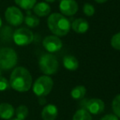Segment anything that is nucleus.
<instances>
[{
  "label": "nucleus",
  "instance_id": "f257e3e1",
  "mask_svg": "<svg viewBox=\"0 0 120 120\" xmlns=\"http://www.w3.org/2000/svg\"><path fill=\"white\" fill-rule=\"evenodd\" d=\"M32 76L27 68L17 67L12 71L9 79L10 87L19 92L28 91L32 87Z\"/></svg>",
  "mask_w": 120,
  "mask_h": 120
},
{
  "label": "nucleus",
  "instance_id": "f03ea898",
  "mask_svg": "<svg viewBox=\"0 0 120 120\" xmlns=\"http://www.w3.org/2000/svg\"><path fill=\"white\" fill-rule=\"evenodd\" d=\"M48 28L56 36H65L70 32L71 24L64 15L60 13H52L48 19Z\"/></svg>",
  "mask_w": 120,
  "mask_h": 120
},
{
  "label": "nucleus",
  "instance_id": "7ed1b4c3",
  "mask_svg": "<svg viewBox=\"0 0 120 120\" xmlns=\"http://www.w3.org/2000/svg\"><path fill=\"white\" fill-rule=\"evenodd\" d=\"M39 69L45 75H53L58 71L59 62L57 58L52 54H44L38 60Z\"/></svg>",
  "mask_w": 120,
  "mask_h": 120
},
{
  "label": "nucleus",
  "instance_id": "20e7f679",
  "mask_svg": "<svg viewBox=\"0 0 120 120\" xmlns=\"http://www.w3.org/2000/svg\"><path fill=\"white\" fill-rule=\"evenodd\" d=\"M18 61L17 54L11 48L0 49V68L3 70H11L16 65Z\"/></svg>",
  "mask_w": 120,
  "mask_h": 120
},
{
  "label": "nucleus",
  "instance_id": "39448f33",
  "mask_svg": "<svg viewBox=\"0 0 120 120\" xmlns=\"http://www.w3.org/2000/svg\"><path fill=\"white\" fill-rule=\"evenodd\" d=\"M53 85V80L49 76H42L34 82L33 85V91L38 97L47 96L52 91Z\"/></svg>",
  "mask_w": 120,
  "mask_h": 120
},
{
  "label": "nucleus",
  "instance_id": "423d86ee",
  "mask_svg": "<svg viewBox=\"0 0 120 120\" xmlns=\"http://www.w3.org/2000/svg\"><path fill=\"white\" fill-rule=\"evenodd\" d=\"M12 38L16 45L19 46H25L33 42L34 34L30 30L21 27L15 30Z\"/></svg>",
  "mask_w": 120,
  "mask_h": 120
},
{
  "label": "nucleus",
  "instance_id": "0eeeda50",
  "mask_svg": "<svg viewBox=\"0 0 120 120\" xmlns=\"http://www.w3.org/2000/svg\"><path fill=\"white\" fill-rule=\"evenodd\" d=\"M82 108L90 113L91 114L97 115L102 113L105 109V103L102 99L97 98H92L90 99H84L81 102Z\"/></svg>",
  "mask_w": 120,
  "mask_h": 120
},
{
  "label": "nucleus",
  "instance_id": "6e6552de",
  "mask_svg": "<svg viewBox=\"0 0 120 120\" xmlns=\"http://www.w3.org/2000/svg\"><path fill=\"white\" fill-rule=\"evenodd\" d=\"M5 19L10 25L20 26L24 21V16L21 10L16 7H9L5 11Z\"/></svg>",
  "mask_w": 120,
  "mask_h": 120
},
{
  "label": "nucleus",
  "instance_id": "1a4fd4ad",
  "mask_svg": "<svg viewBox=\"0 0 120 120\" xmlns=\"http://www.w3.org/2000/svg\"><path fill=\"white\" fill-rule=\"evenodd\" d=\"M43 45L49 53H56L61 50L62 42L56 35H48L43 39Z\"/></svg>",
  "mask_w": 120,
  "mask_h": 120
},
{
  "label": "nucleus",
  "instance_id": "9d476101",
  "mask_svg": "<svg viewBox=\"0 0 120 120\" xmlns=\"http://www.w3.org/2000/svg\"><path fill=\"white\" fill-rule=\"evenodd\" d=\"M60 12L65 16H74L79 10V5L75 0H61L60 3Z\"/></svg>",
  "mask_w": 120,
  "mask_h": 120
},
{
  "label": "nucleus",
  "instance_id": "9b49d317",
  "mask_svg": "<svg viewBox=\"0 0 120 120\" xmlns=\"http://www.w3.org/2000/svg\"><path fill=\"white\" fill-rule=\"evenodd\" d=\"M58 115V109L52 104L46 105L42 110L43 120H55Z\"/></svg>",
  "mask_w": 120,
  "mask_h": 120
},
{
  "label": "nucleus",
  "instance_id": "f8f14e48",
  "mask_svg": "<svg viewBox=\"0 0 120 120\" xmlns=\"http://www.w3.org/2000/svg\"><path fill=\"white\" fill-rule=\"evenodd\" d=\"M71 27L76 33L83 34L87 32L89 29V24L87 20L83 18H77L71 24Z\"/></svg>",
  "mask_w": 120,
  "mask_h": 120
},
{
  "label": "nucleus",
  "instance_id": "ddd939ff",
  "mask_svg": "<svg viewBox=\"0 0 120 120\" xmlns=\"http://www.w3.org/2000/svg\"><path fill=\"white\" fill-rule=\"evenodd\" d=\"M15 114L14 108L11 104L8 103L0 104V118L5 120H9Z\"/></svg>",
  "mask_w": 120,
  "mask_h": 120
},
{
  "label": "nucleus",
  "instance_id": "4468645a",
  "mask_svg": "<svg viewBox=\"0 0 120 120\" xmlns=\"http://www.w3.org/2000/svg\"><path fill=\"white\" fill-rule=\"evenodd\" d=\"M34 12L38 17H46L50 14L51 12V7L47 3L41 2L34 6Z\"/></svg>",
  "mask_w": 120,
  "mask_h": 120
},
{
  "label": "nucleus",
  "instance_id": "2eb2a0df",
  "mask_svg": "<svg viewBox=\"0 0 120 120\" xmlns=\"http://www.w3.org/2000/svg\"><path fill=\"white\" fill-rule=\"evenodd\" d=\"M63 65L69 71H75L79 68V61L73 55H65L63 58Z\"/></svg>",
  "mask_w": 120,
  "mask_h": 120
},
{
  "label": "nucleus",
  "instance_id": "dca6fc26",
  "mask_svg": "<svg viewBox=\"0 0 120 120\" xmlns=\"http://www.w3.org/2000/svg\"><path fill=\"white\" fill-rule=\"evenodd\" d=\"M87 90H86L84 86H77L72 89L70 95L71 97L74 99H81L84 97L86 95Z\"/></svg>",
  "mask_w": 120,
  "mask_h": 120
},
{
  "label": "nucleus",
  "instance_id": "f3484780",
  "mask_svg": "<svg viewBox=\"0 0 120 120\" xmlns=\"http://www.w3.org/2000/svg\"><path fill=\"white\" fill-rule=\"evenodd\" d=\"M24 21L25 24L29 26V27H36L39 25V19L38 18V17L34 16L33 14H31L30 12H28L26 17H24Z\"/></svg>",
  "mask_w": 120,
  "mask_h": 120
},
{
  "label": "nucleus",
  "instance_id": "a211bd4d",
  "mask_svg": "<svg viewBox=\"0 0 120 120\" xmlns=\"http://www.w3.org/2000/svg\"><path fill=\"white\" fill-rule=\"evenodd\" d=\"M73 120H92V115L86 109H80L75 112L73 117Z\"/></svg>",
  "mask_w": 120,
  "mask_h": 120
},
{
  "label": "nucleus",
  "instance_id": "6ab92c4d",
  "mask_svg": "<svg viewBox=\"0 0 120 120\" xmlns=\"http://www.w3.org/2000/svg\"><path fill=\"white\" fill-rule=\"evenodd\" d=\"M37 0H15L16 5L25 10H30L36 4Z\"/></svg>",
  "mask_w": 120,
  "mask_h": 120
},
{
  "label": "nucleus",
  "instance_id": "aec40b11",
  "mask_svg": "<svg viewBox=\"0 0 120 120\" xmlns=\"http://www.w3.org/2000/svg\"><path fill=\"white\" fill-rule=\"evenodd\" d=\"M15 114L17 119L21 120H25L29 115V109L26 105H20L15 110Z\"/></svg>",
  "mask_w": 120,
  "mask_h": 120
},
{
  "label": "nucleus",
  "instance_id": "412c9836",
  "mask_svg": "<svg viewBox=\"0 0 120 120\" xmlns=\"http://www.w3.org/2000/svg\"><path fill=\"white\" fill-rule=\"evenodd\" d=\"M112 109L114 114L120 118V94L117 95L112 101Z\"/></svg>",
  "mask_w": 120,
  "mask_h": 120
},
{
  "label": "nucleus",
  "instance_id": "4be33fe9",
  "mask_svg": "<svg viewBox=\"0 0 120 120\" xmlns=\"http://www.w3.org/2000/svg\"><path fill=\"white\" fill-rule=\"evenodd\" d=\"M111 46L116 50H120V32L113 35L111 38Z\"/></svg>",
  "mask_w": 120,
  "mask_h": 120
},
{
  "label": "nucleus",
  "instance_id": "5701e85b",
  "mask_svg": "<svg viewBox=\"0 0 120 120\" xmlns=\"http://www.w3.org/2000/svg\"><path fill=\"white\" fill-rule=\"evenodd\" d=\"M83 12L87 17L93 16L95 13V8H94L93 5L91 3H85L83 6Z\"/></svg>",
  "mask_w": 120,
  "mask_h": 120
},
{
  "label": "nucleus",
  "instance_id": "b1692460",
  "mask_svg": "<svg viewBox=\"0 0 120 120\" xmlns=\"http://www.w3.org/2000/svg\"><path fill=\"white\" fill-rule=\"evenodd\" d=\"M10 84L9 81H8L4 77L0 75V91H4L9 89Z\"/></svg>",
  "mask_w": 120,
  "mask_h": 120
},
{
  "label": "nucleus",
  "instance_id": "393cba45",
  "mask_svg": "<svg viewBox=\"0 0 120 120\" xmlns=\"http://www.w3.org/2000/svg\"><path fill=\"white\" fill-rule=\"evenodd\" d=\"M100 120H119V119L115 114H106V115L103 116Z\"/></svg>",
  "mask_w": 120,
  "mask_h": 120
},
{
  "label": "nucleus",
  "instance_id": "a878e982",
  "mask_svg": "<svg viewBox=\"0 0 120 120\" xmlns=\"http://www.w3.org/2000/svg\"><path fill=\"white\" fill-rule=\"evenodd\" d=\"M46 96H40L39 98V104H46V99H45Z\"/></svg>",
  "mask_w": 120,
  "mask_h": 120
},
{
  "label": "nucleus",
  "instance_id": "bb28decb",
  "mask_svg": "<svg viewBox=\"0 0 120 120\" xmlns=\"http://www.w3.org/2000/svg\"><path fill=\"white\" fill-rule=\"evenodd\" d=\"M95 1L98 3H105V2H107L108 0H95Z\"/></svg>",
  "mask_w": 120,
  "mask_h": 120
},
{
  "label": "nucleus",
  "instance_id": "cd10ccee",
  "mask_svg": "<svg viewBox=\"0 0 120 120\" xmlns=\"http://www.w3.org/2000/svg\"><path fill=\"white\" fill-rule=\"evenodd\" d=\"M46 2H48V3H53V2H55L56 0H45Z\"/></svg>",
  "mask_w": 120,
  "mask_h": 120
},
{
  "label": "nucleus",
  "instance_id": "c85d7f7f",
  "mask_svg": "<svg viewBox=\"0 0 120 120\" xmlns=\"http://www.w3.org/2000/svg\"><path fill=\"white\" fill-rule=\"evenodd\" d=\"M9 120H21V119H17V118H14V119H12V118H11V119H9Z\"/></svg>",
  "mask_w": 120,
  "mask_h": 120
},
{
  "label": "nucleus",
  "instance_id": "c756f323",
  "mask_svg": "<svg viewBox=\"0 0 120 120\" xmlns=\"http://www.w3.org/2000/svg\"><path fill=\"white\" fill-rule=\"evenodd\" d=\"M1 26H2V19L0 18V28H1Z\"/></svg>",
  "mask_w": 120,
  "mask_h": 120
}]
</instances>
